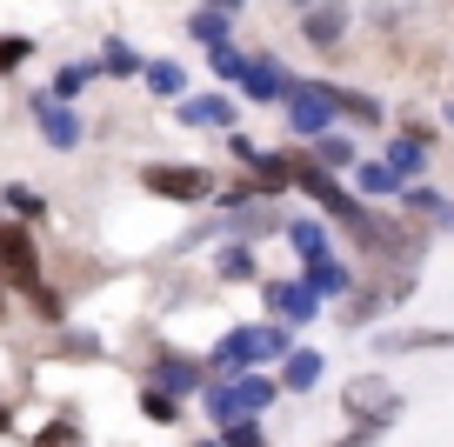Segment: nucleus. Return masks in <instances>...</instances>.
Here are the masks:
<instances>
[{
    "label": "nucleus",
    "mask_w": 454,
    "mask_h": 447,
    "mask_svg": "<svg viewBox=\"0 0 454 447\" xmlns=\"http://www.w3.org/2000/svg\"><path fill=\"white\" fill-rule=\"evenodd\" d=\"M340 414L355 420V427H374V434H387L401 414H408V394H401L387 374H355L348 388H340Z\"/></svg>",
    "instance_id": "obj_1"
},
{
    "label": "nucleus",
    "mask_w": 454,
    "mask_h": 447,
    "mask_svg": "<svg viewBox=\"0 0 454 447\" xmlns=\"http://www.w3.org/2000/svg\"><path fill=\"white\" fill-rule=\"evenodd\" d=\"M141 187L154 200H174V208H200V200H214V174L200 168V161H147Z\"/></svg>",
    "instance_id": "obj_2"
},
{
    "label": "nucleus",
    "mask_w": 454,
    "mask_h": 447,
    "mask_svg": "<svg viewBox=\"0 0 454 447\" xmlns=\"http://www.w3.org/2000/svg\"><path fill=\"white\" fill-rule=\"evenodd\" d=\"M294 187H301V194H308L314 208L327 214V221H340V227L368 214V200H361L355 187H340V174H334V168H321L314 154H308V161H294Z\"/></svg>",
    "instance_id": "obj_3"
},
{
    "label": "nucleus",
    "mask_w": 454,
    "mask_h": 447,
    "mask_svg": "<svg viewBox=\"0 0 454 447\" xmlns=\"http://www.w3.org/2000/svg\"><path fill=\"white\" fill-rule=\"evenodd\" d=\"M287 134H301V140H314V134H327V127L340 121V100H334V81H294L287 87Z\"/></svg>",
    "instance_id": "obj_4"
},
{
    "label": "nucleus",
    "mask_w": 454,
    "mask_h": 447,
    "mask_svg": "<svg viewBox=\"0 0 454 447\" xmlns=\"http://www.w3.org/2000/svg\"><path fill=\"white\" fill-rule=\"evenodd\" d=\"M261 308H268L274 321H287V327H314L327 301H321L301 274H294V280H268V274H261Z\"/></svg>",
    "instance_id": "obj_5"
},
{
    "label": "nucleus",
    "mask_w": 454,
    "mask_h": 447,
    "mask_svg": "<svg viewBox=\"0 0 454 447\" xmlns=\"http://www.w3.org/2000/svg\"><path fill=\"white\" fill-rule=\"evenodd\" d=\"M34 127H41V140L47 147H54V154H74V147H81L87 140V121H81V107H74V100H60V94H34Z\"/></svg>",
    "instance_id": "obj_6"
},
{
    "label": "nucleus",
    "mask_w": 454,
    "mask_h": 447,
    "mask_svg": "<svg viewBox=\"0 0 454 447\" xmlns=\"http://www.w3.org/2000/svg\"><path fill=\"white\" fill-rule=\"evenodd\" d=\"M0 280L20 294L41 287V254H34V234L27 221H0Z\"/></svg>",
    "instance_id": "obj_7"
},
{
    "label": "nucleus",
    "mask_w": 454,
    "mask_h": 447,
    "mask_svg": "<svg viewBox=\"0 0 454 447\" xmlns=\"http://www.w3.org/2000/svg\"><path fill=\"white\" fill-rule=\"evenodd\" d=\"M294 27H301V41H308V47L334 54V47L355 34V7H348V0H314V7H301V14H294Z\"/></svg>",
    "instance_id": "obj_8"
},
{
    "label": "nucleus",
    "mask_w": 454,
    "mask_h": 447,
    "mask_svg": "<svg viewBox=\"0 0 454 447\" xmlns=\"http://www.w3.org/2000/svg\"><path fill=\"white\" fill-rule=\"evenodd\" d=\"M141 380H154V388H168V394H181V401H187V394H200V388H207V354H181V348H160L154 354V361H147V374Z\"/></svg>",
    "instance_id": "obj_9"
},
{
    "label": "nucleus",
    "mask_w": 454,
    "mask_h": 447,
    "mask_svg": "<svg viewBox=\"0 0 454 447\" xmlns=\"http://www.w3.org/2000/svg\"><path fill=\"white\" fill-rule=\"evenodd\" d=\"M214 280H227V287H261V240L227 234L221 247H214Z\"/></svg>",
    "instance_id": "obj_10"
},
{
    "label": "nucleus",
    "mask_w": 454,
    "mask_h": 447,
    "mask_svg": "<svg viewBox=\"0 0 454 447\" xmlns=\"http://www.w3.org/2000/svg\"><path fill=\"white\" fill-rule=\"evenodd\" d=\"M287 87H294V74L281 67L274 54H247V74H241V94L254 100V107H281Z\"/></svg>",
    "instance_id": "obj_11"
},
{
    "label": "nucleus",
    "mask_w": 454,
    "mask_h": 447,
    "mask_svg": "<svg viewBox=\"0 0 454 447\" xmlns=\"http://www.w3.org/2000/svg\"><path fill=\"white\" fill-rule=\"evenodd\" d=\"M174 121L181 127H241V107H234V94H181L174 100Z\"/></svg>",
    "instance_id": "obj_12"
},
{
    "label": "nucleus",
    "mask_w": 454,
    "mask_h": 447,
    "mask_svg": "<svg viewBox=\"0 0 454 447\" xmlns=\"http://www.w3.org/2000/svg\"><path fill=\"white\" fill-rule=\"evenodd\" d=\"M301 280H308L321 301H348V294H355V267L340 261L334 247H327V254H308V261H301Z\"/></svg>",
    "instance_id": "obj_13"
},
{
    "label": "nucleus",
    "mask_w": 454,
    "mask_h": 447,
    "mask_svg": "<svg viewBox=\"0 0 454 447\" xmlns=\"http://www.w3.org/2000/svg\"><path fill=\"white\" fill-rule=\"evenodd\" d=\"M241 367H254V321H234L207 348V374H241Z\"/></svg>",
    "instance_id": "obj_14"
},
{
    "label": "nucleus",
    "mask_w": 454,
    "mask_h": 447,
    "mask_svg": "<svg viewBox=\"0 0 454 447\" xmlns=\"http://www.w3.org/2000/svg\"><path fill=\"white\" fill-rule=\"evenodd\" d=\"M321 374H327V354L321 348H287V361H281V394H314L321 388Z\"/></svg>",
    "instance_id": "obj_15"
},
{
    "label": "nucleus",
    "mask_w": 454,
    "mask_h": 447,
    "mask_svg": "<svg viewBox=\"0 0 454 447\" xmlns=\"http://www.w3.org/2000/svg\"><path fill=\"white\" fill-rule=\"evenodd\" d=\"M454 327H408V334H374V354H448Z\"/></svg>",
    "instance_id": "obj_16"
},
{
    "label": "nucleus",
    "mask_w": 454,
    "mask_h": 447,
    "mask_svg": "<svg viewBox=\"0 0 454 447\" xmlns=\"http://www.w3.org/2000/svg\"><path fill=\"white\" fill-rule=\"evenodd\" d=\"M387 168H395L401 181H421L427 174V127H408V134L387 140Z\"/></svg>",
    "instance_id": "obj_17"
},
{
    "label": "nucleus",
    "mask_w": 454,
    "mask_h": 447,
    "mask_svg": "<svg viewBox=\"0 0 454 447\" xmlns=\"http://www.w3.org/2000/svg\"><path fill=\"white\" fill-rule=\"evenodd\" d=\"M247 181H254V194H287V187H294V161L287 154H254L247 161Z\"/></svg>",
    "instance_id": "obj_18"
},
{
    "label": "nucleus",
    "mask_w": 454,
    "mask_h": 447,
    "mask_svg": "<svg viewBox=\"0 0 454 447\" xmlns=\"http://www.w3.org/2000/svg\"><path fill=\"white\" fill-rule=\"evenodd\" d=\"M281 240L301 254V261H308V254H327V247H334V240H327V221H321V214H294V221H281Z\"/></svg>",
    "instance_id": "obj_19"
},
{
    "label": "nucleus",
    "mask_w": 454,
    "mask_h": 447,
    "mask_svg": "<svg viewBox=\"0 0 454 447\" xmlns=\"http://www.w3.org/2000/svg\"><path fill=\"white\" fill-rule=\"evenodd\" d=\"M308 154L321 161V168H334V174H355L361 147H355L348 134H340V127H327V134H314V140H308Z\"/></svg>",
    "instance_id": "obj_20"
},
{
    "label": "nucleus",
    "mask_w": 454,
    "mask_h": 447,
    "mask_svg": "<svg viewBox=\"0 0 454 447\" xmlns=\"http://www.w3.org/2000/svg\"><path fill=\"white\" fill-rule=\"evenodd\" d=\"M401 187H408V181L387 168V154L381 161H355V194L361 200H387V194H401Z\"/></svg>",
    "instance_id": "obj_21"
},
{
    "label": "nucleus",
    "mask_w": 454,
    "mask_h": 447,
    "mask_svg": "<svg viewBox=\"0 0 454 447\" xmlns=\"http://www.w3.org/2000/svg\"><path fill=\"white\" fill-rule=\"evenodd\" d=\"M287 348H294V327L268 314V321L254 327V367H281V361H287Z\"/></svg>",
    "instance_id": "obj_22"
},
{
    "label": "nucleus",
    "mask_w": 454,
    "mask_h": 447,
    "mask_svg": "<svg viewBox=\"0 0 454 447\" xmlns=\"http://www.w3.org/2000/svg\"><path fill=\"white\" fill-rule=\"evenodd\" d=\"M141 67H147V54H134L121 34L100 41V74H107V81H141Z\"/></svg>",
    "instance_id": "obj_23"
},
{
    "label": "nucleus",
    "mask_w": 454,
    "mask_h": 447,
    "mask_svg": "<svg viewBox=\"0 0 454 447\" xmlns=\"http://www.w3.org/2000/svg\"><path fill=\"white\" fill-rule=\"evenodd\" d=\"M395 200H401V214H408V221H448V194H434L427 181H408Z\"/></svg>",
    "instance_id": "obj_24"
},
{
    "label": "nucleus",
    "mask_w": 454,
    "mask_h": 447,
    "mask_svg": "<svg viewBox=\"0 0 454 447\" xmlns=\"http://www.w3.org/2000/svg\"><path fill=\"white\" fill-rule=\"evenodd\" d=\"M334 100H340V114H348V121H361V127H381V121H387V100L368 94V87H334Z\"/></svg>",
    "instance_id": "obj_25"
},
{
    "label": "nucleus",
    "mask_w": 454,
    "mask_h": 447,
    "mask_svg": "<svg viewBox=\"0 0 454 447\" xmlns=\"http://www.w3.org/2000/svg\"><path fill=\"white\" fill-rule=\"evenodd\" d=\"M141 81H147V94H160V100H181L187 94V67H181V60H147Z\"/></svg>",
    "instance_id": "obj_26"
},
{
    "label": "nucleus",
    "mask_w": 454,
    "mask_h": 447,
    "mask_svg": "<svg viewBox=\"0 0 454 447\" xmlns=\"http://www.w3.org/2000/svg\"><path fill=\"white\" fill-rule=\"evenodd\" d=\"M187 34H194L200 47H214V41L234 34V14H221V7H194V14H187Z\"/></svg>",
    "instance_id": "obj_27"
},
{
    "label": "nucleus",
    "mask_w": 454,
    "mask_h": 447,
    "mask_svg": "<svg viewBox=\"0 0 454 447\" xmlns=\"http://www.w3.org/2000/svg\"><path fill=\"white\" fill-rule=\"evenodd\" d=\"M94 81H100V60H74V67H60V74H54V87H47V94H60V100H81Z\"/></svg>",
    "instance_id": "obj_28"
},
{
    "label": "nucleus",
    "mask_w": 454,
    "mask_h": 447,
    "mask_svg": "<svg viewBox=\"0 0 454 447\" xmlns=\"http://www.w3.org/2000/svg\"><path fill=\"white\" fill-rule=\"evenodd\" d=\"M221 447H268V427H261V414L221 420Z\"/></svg>",
    "instance_id": "obj_29"
},
{
    "label": "nucleus",
    "mask_w": 454,
    "mask_h": 447,
    "mask_svg": "<svg viewBox=\"0 0 454 447\" xmlns=\"http://www.w3.org/2000/svg\"><path fill=\"white\" fill-rule=\"evenodd\" d=\"M207 67H214V81H234V87H241V74H247V54H241L234 41H214V47H207Z\"/></svg>",
    "instance_id": "obj_30"
},
{
    "label": "nucleus",
    "mask_w": 454,
    "mask_h": 447,
    "mask_svg": "<svg viewBox=\"0 0 454 447\" xmlns=\"http://www.w3.org/2000/svg\"><path fill=\"white\" fill-rule=\"evenodd\" d=\"M141 414L168 427V420H181V394H168V388H154V380H141Z\"/></svg>",
    "instance_id": "obj_31"
},
{
    "label": "nucleus",
    "mask_w": 454,
    "mask_h": 447,
    "mask_svg": "<svg viewBox=\"0 0 454 447\" xmlns=\"http://www.w3.org/2000/svg\"><path fill=\"white\" fill-rule=\"evenodd\" d=\"M387 301H395V294H374V287H355V294H348V327H355V334H361V327H368L374 314L387 308Z\"/></svg>",
    "instance_id": "obj_32"
},
{
    "label": "nucleus",
    "mask_w": 454,
    "mask_h": 447,
    "mask_svg": "<svg viewBox=\"0 0 454 447\" xmlns=\"http://www.w3.org/2000/svg\"><path fill=\"white\" fill-rule=\"evenodd\" d=\"M0 208L20 221H47V194H34V187H0Z\"/></svg>",
    "instance_id": "obj_33"
},
{
    "label": "nucleus",
    "mask_w": 454,
    "mask_h": 447,
    "mask_svg": "<svg viewBox=\"0 0 454 447\" xmlns=\"http://www.w3.org/2000/svg\"><path fill=\"white\" fill-rule=\"evenodd\" d=\"M34 60V41L27 34H0V74H20Z\"/></svg>",
    "instance_id": "obj_34"
},
{
    "label": "nucleus",
    "mask_w": 454,
    "mask_h": 447,
    "mask_svg": "<svg viewBox=\"0 0 454 447\" xmlns=\"http://www.w3.org/2000/svg\"><path fill=\"white\" fill-rule=\"evenodd\" d=\"M34 447H81V427H74V420H47Z\"/></svg>",
    "instance_id": "obj_35"
},
{
    "label": "nucleus",
    "mask_w": 454,
    "mask_h": 447,
    "mask_svg": "<svg viewBox=\"0 0 454 447\" xmlns=\"http://www.w3.org/2000/svg\"><path fill=\"white\" fill-rule=\"evenodd\" d=\"M227 154H234V161H254L261 147H254V134H241V127H227Z\"/></svg>",
    "instance_id": "obj_36"
},
{
    "label": "nucleus",
    "mask_w": 454,
    "mask_h": 447,
    "mask_svg": "<svg viewBox=\"0 0 454 447\" xmlns=\"http://www.w3.org/2000/svg\"><path fill=\"white\" fill-rule=\"evenodd\" d=\"M374 441H381V434H374V427H348V434H340L334 447H374Z\"/></svg>",
    "instance_id": "obj_37"
},
{
    "label": "nucleus",
    "mask_w": 454,
    "mask_h": 447,
    "mask_svg": "<svg viewBox=\"0 0 454 447\" xmlns=\"http://www.w3.org/2000/svg\"><path fill=\"white\" fill-rule=\"evenodd\" d=\"M67 354H81V361H87V354H100V341L94 334H67Z\"/></svg>",
    "instance_id": "obj_38"
},
{
    "label": "nucleus",
    "mask_w": 454,
    "mask_h": 447,
    "mask_svg": "<svg viewBox=\"0 0 454 447\" xmlns=\"http://www.w3.org/2000/svg\"><path fill=\"white\" fill-rule=\"evenodd\" d=\"M200 7H221V14H234V20H241L247 7H254V0H200Z\"/></svg>",
    "instance_id": "obj_39"
},
{
    "label": "nucleus",
    "mask_w": 454,
    "mask_h": 447,
    "mask_svg": "<svg viewBox=\"0 0 454 447\" xmlns=\"http://www.w3.org/2000/svg\"><path fill=\"white\" fill-rule=\"evenodd\" d=\"M7 427H14V414H7V407H0V434H7Z\"/></svg>",
    "instance_id": "obj_40"
},
{
    "label": "nucleus",
    "mask_w": 454,
    "mask_h": 447,
    "mask_svg": "<svg viewBox=\"0 0 454 447\" xmlns=\"http://www.w3.org/2000/svg\"><path fill=\"white\" fill-rule=\"evenodd\" d=\"M441 121H448V127H454V100H448V107H441Z\"/></svg>",
    "instance_id": "obj_41"
},
{
    "label": "nucleus",
    "mask_w": 454,
    "mask_h": 447,
    "mask_svg": "<svg viewBox=\"0 0 454 447\" xmlns=\"http://www.w3.org/2000/svg\"><path fill=\"white\" fill-rule=\"evenodd\" d=\"M194 447H221V434H207V441H194Z\"/></svg>",
    "instance_id": "obj_42"
},
{
    "label": "nucleus",
    "mask_w": 454,
    "mask_h": 447,
    "mask_svg": "<svg viewBox=\"0 0 454 447\" xmlns=\"http://www.w3.org/2000/svg\"><path fill=\"white\" fill-rule=\"evenodd\" d=\"M287 7H294V14H301V7H314V0H287Z\"/></svg>",
    "instance_id": "obj_43"
},
{
    "label": "nucleus",
    "mask_w": 454,
    "mask_h": 447,
    "mask_svg": "<svg viewBox=\"0 0 454 447\" xmlns=\"http://www.w3.org/2000/svg\"><path fill=\"white\" fill-rule=\"evenodd\" d=\"M441 227H454V200H448V221H441Z\"/></svg>",
    "instance_id": "obj_44"
}]
</instances>
